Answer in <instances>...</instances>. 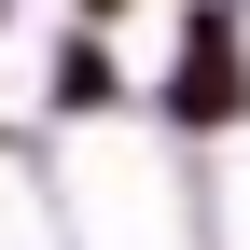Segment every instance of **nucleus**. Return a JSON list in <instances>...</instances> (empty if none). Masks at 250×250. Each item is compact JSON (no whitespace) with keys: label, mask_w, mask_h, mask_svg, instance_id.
Listing matches in <instances>:
<instances>
[{"label":"nucleus","mask_w":250,"mask_h":250,"mask_svg":"<svg viewBox=\"0 0 250 250\" xmlns=\"http://www.w3.org/2000/svg\"><path fill=\"white\" fill-rule=\"evenodd\" d=\"M70 223H83V250H195V153L153 125V139H83L70 125Z\"/></svg>","instance_id":"obj_1"},{"label":"nucleus","mask_w":250,"mask_h":250,"mask_svg":"<svg viewBox=\"0 0 250 250\" xmlns=\"http://www.w3.org/2000/svg\"><path fill=\"white\" fill-rule=\"evenodd\" d=\"M139 111L167 125L181 153H223L250 125V14L236 0H167V56H153Z\"/></svg>","instance_id":"obj_2"},{"label":"nucleus","mask_w":250,"mask_h":250,"mask_svg":"<svg viewBox=\"0 0 250 250\" xmlns=\"http://www.w3.org/2000/svg\"><path fill=\"white\" fill-rule=\"evenodd\" d=\"M139 83L153 70H125V28H56V42H42V125H56V139H70V125H125V111H139Z\"/></svg>","instance_id":"obj_3"},{"label":"nucleus","mask_w":250,"mask_h":250,"mask_svg":"<svg viewBox=\"0 0 250 250\" xmlns=\"http://www.w3.org/2000/svg\"><path fill=\"white\" fill-rule=\"evenodd\" d=\"M83 28H139V14H167V0H70Z\"/></svg>","instance_id":"obj_4"},{"label":"nucleus","mask_w":250,"mask_h":250,"mask_svg":"<svg viewBox=\"0 0 250 250\" xmlns=\"http://www.w3.org/2000/svg\"><path fill=\"white\" fill-rule=\"evenodd\" d=\"M0 42H14V0H0Z\"/></svg>","instance_id":"obj_5"},{"label":"nucleus","mask_w":250,"mask_h":250,"mask_svg":"<svg viewBox=\"0 0 250 250\" xmlns=\"http://www.w3.org/2000/svg\"><path fill=\"white\" fill-rule=\"evenodd\" d=\"M0 167H14V125H0Z\"/></svg>","instance_id":"obj_6"},{"label":"nucleus","mask_w":250,"mask_h":250,"mask_svg":"<svg viewBox=\"0 0 250 250\" xmlns=\"http://www.w3.org/2000/svg\"><path fill=\"white\" fill-rule=\"evenodd\" d=\"M236 14H250V0H236Z\"/></svg>","instance_id":"obj_7"}]
</instances>
